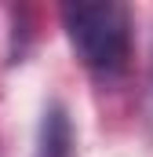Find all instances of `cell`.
Masks as SVG:
<instances>
[{
	"label": "cell",
	"mask_w": 153,
	"mask_h": 157,
	"mask_svg": "<svg viewBox=\"0 0 153 157\" xmlns=\"http://www.w3.org/2000/svg\"><path fill=\"white\" fill-rule=\"evenodd\" d=\"M62 22L88 70H95V73L124 70V62L131 55V15L124 4H117V0L66 4Z\"/></svg>",
	"instance_id": "6da1fadb"
},
{
	"label": "cell",
	"mask_w": 153,
	"mask_h": 157,
	"mask_svg": "<svg viewBox=\"0 0 153 157\" xmlns=\"http://www.w3.org/2000/svg\"><path fill=\"white\" fill-rule=\"evenodd\" d=\"M33 157H76V139H73V121L62 102H51L40 117L37 128V154Z\"/></svg>",
	"instance_id": "7a4b0ae2"
},
{
	"label": "cell",
	"mask_w": 153,
	"mask_h": 157,
	"mask_svg": "<svg viewBox=\"0 0 153 157\" xmlns=\"http://www.w3.org/2000/svg\"><path fill=\"white\" fill-rule=\"evenodd\" d=\"M150 117H153V51H150Z\"/></svg>",
	"instance_id": "3957f363"
}]
</instances>
